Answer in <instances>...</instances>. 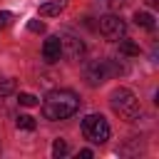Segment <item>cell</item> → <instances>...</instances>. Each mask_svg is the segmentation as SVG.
I'll use <instances>...</instances> for the list:
<instances>
[{
	"label": "cell",
	"instance_id": "cell-1",
	"mask_svg": "<svg viewBox=\"0 0 159 159\" xmlns=\"http://www.w3.org/2000/svg\"><path fill=\"white\" fill-rule=\"evenodd\" d=\"M77 109H80V97L72 89H52L42 102V114L50 122L70 119Z\"/></svg>",
	"mask_w": 159,
	"mask_h": 159
},
{
	"label": "cell",
	"instance_id": "cell-2",
	"mask_svg": "<svg viewBox=\"0 0 159 159\" xmlns=\"http://www.w3.org/2000/svg\"><path fill=\"white\" fill-rule=\"evenodd\" d=\"M109 104H112V109H114L122 119H127V122H137V119L142 117V104H139V99L134 97V92H129V89H124V87H119V89H114V92L109 94Z\"/></svg>",
	"mask_w": 159,
	"mask_h": 159
},
{
	"label": "cell",
	"instance_id": "cell-3",
	"mask_svg": "<svg viewBox=\"0 0 159 159\" xmlns=\"http://www.w3.org/2000/svg\"><path fill=\"white\" fill-rule=\"evenodd\" d=\"M82 132L89 142L94 144H104L109 139V122L102 117V114H87L82 119Z\"/></svg>",
	"mask_w": 159,
	"mask_h": 159
},
{
	"label": "cell",
	"instance_id": "cell-4",
	"mask_svg": "<svg viewBox=\"0 0 159 159\" xmlns=\"http://www.w3.org/2000/svg\"><path fill=\"white\" fill-rule=\"evenodd\" d=\"M99 32L107 40H122L127 35V22L119 15H104L99 17Z\"/></svg>",
	"mask_w": 159,
	"mask_h": 159
},
{
	"label": "cell",
	"instance_id": "cell-5",
	"mask_svg": "<svg viewBox=\"0 0 159 159\" xmlns=\"http://www.w3.org/2000/svg\"><path fill=\"white\" fill-rule=\"evenodd\" d=\"M57 37H60V45H62V55H67L70 60H80V57L84 55V42H82L77 35H72V32H60Z\"/></svg>",
	"mask_w": 159,
	"mask_h": 159
},
{
	"label": "cell",
	"instance_id": "cell-6",
	"mask_svg": "<svg viewBox=\"0 0 159 159\" xmlns=\"http://www.w3.org/2000/svg\"><path fill=\"white\" fill-rule=\"evenodd\" d=\"M107 77H109V72H107V65H104V60L89 62V65L84 67V80H87V84H92V87L102 84Z\"/></svg>",
	"mask_w": 159,
	"mask_h": 159
},
{
	"label": "cell",
	"instance_id": "cell-7",
	"mask_svg": "<svg viewBox=\"0 0 159 159\" xmlns=\"http://www.w3.org/2000/svg\"><path fill=\"white\" fill-rule=\"evenodd\" d=\"M60 55H62L60 37H57V35L47 37V40L42 42V60H45V62H57V60H60Z\"/></svg>",
	"mask_w": 159,
	"mask_h": 159
},
{
	"label": "cell",
	"instance_id": "cell-8",
	"mask_svg": "<svg viewBox=\"0 0 159 159\" xmlns=\"http://www.w3.org/2000/svg\"><path fill=\"white\" fill-rule=\"evenodd\" d=\"M134 22H137L139 27H144V30H154V27H157L154 15H152V12H144V10H137V12H134Z\"/></svg>",
	"mask_w": 159,
	"mask_h": 159
},
{
	"label": "cell",
	"instance_id": "cell-9",
	"mask_svg": "<svg viewBox=\"0 0 159 159\" xmlns=\"http://www.w3.org/2000/svg\"><path fill=\"white\" fill-rule=\"evenodd\" d=\"M65 7V2L62 0H55V2H45V5H40V15L42 17H50V15H60V10Z\"/></svg>",
	"mask_w": 159,
	"mask_h": 159
},
{
	"label": "cell",
	"instance_id": "cell-10",
	"mask_svg": "<svg viewBox=\"0 0 159 159\" xmlns=\"http://www.w3.org/2000/svg\"><path fill=\"white\" fill-rule=\"evenodd\" d=\"M117 42H119V52H122V55H127V57H137V55H139V45H137V42L124 40V37L117 40Z\"/></svg>",
	"mask_w": 159,
	"mask_h": 159
},
{
	"label": "cell",
	"instance_id": "cell-11",
	"mask_svg": "<svg viewBox=\"0 0 159 159\" xmlns=\"http://www.w3.org/2000/svg\"><path fill=\"white\" fill-rule=\"evenodd\" d=\"M15 124H17V129H25V132H32V129L37 127V122H35V117H30V114H17V119H15Z\"/></svg>",
	"mask_w": 159,
	"mask_h": 159
},
{
	"label": "cell",
	"instance_id": "cell-12",
	"mask_svg": "<svg viewBox=\"0 0 159 159\" xmlns=\"http://www.w3.org/2000/svg\"><path fill=\"white\" fill-rule=\"evenodd\" d=\"M67 154H70L67 142H65V139H55V144H52V157H55V159H62V157H67Z\"/></svg>",
	"mask_w": 159,
	"mask_h": 159
},
{
	"label": "cell",
	"instance_id": "cell-13",
	"mask_svg": "<svg viewBox=\"0 0 159 159\" xmlns=\"http://www.w3.org/2000/svg\"><path fill=\"white\" fill-rule=\"evenodd\" d=\"M15 87H17V82H15L12 77H0V97L12 94V92H15Z\"/></svg>",
	"mask_w": 159,
	"mask_h": 159
},
{
	"label": "cell",
	"instance_id": "cell-14",
	"mask_svg": "<svg viewBox=\"0 0 159 159\" xmlns=\"http://www.w3.org/2000/svg\"><path fill=\"white\" fill-rule=\"evenodd\" d=\"M17 102H20L22 107H35V104H40L37 97H35V94H27V92H22V94L17 97Z\"/></svg>",
	"mask_w": 159,
	"mask_h": 159
},
{
	"label": "cell",
	"instance_id": "cell-15",
	"mask_svg": "<svg viewBox=\"0 0 159 159\" xmlns=\"http://www.w3.org/2000/svg\"><path fill=\"white\" fill-rule=\"evenodd\" d=\"M27 30L30 32H45V22L42 20H30L27 22Z\"/></svg>",
	"mask_w": 159,
	"mask_h": 159
},
{
	"label": "cell",
	"instance_id": "cell-16",
	"mask_svg": "<svg viewBox=\"0 0 159 159\" xmlns=\"http://www.w3.org/2000/svg\"><path fill=\"white\" fill-rule=\"evenodd\" d=\"M10 20H12V12L2 10V12H0V30H2V27H7V25H10Z\"/></svg>",
	"mask_w": 159,
	"mask_h": 159
},
{
	"label": "cell",
	"instance_id": "cell-17",
	"mask_svg": "<svg viewBox=\"0 0 159 159\" xmlns=\"http://www.w3.org/2000/svg\"><path fill=\"white\" fill-rule=\"evenodd\" d=\"M80 157H82V159H89V157H92V149H82Z\"/></svg>",
	"mask_w": 159,
	"mask_h": 159
},
{
	"label": "cell",
	"instance_id": "cell-18",
	"mask_svg": "<svg viewBox=\"0 0 159 159\" xmlns=\"http://www.w3.org/2000/svg\"><path fill=\"white\" fill-rule=\"evenodd\" d=\"M157 2H159V0H147V5H157Z\"/></svg>",
	"mask_w": 159,
	"mask_h": 159
}]
</instances>
